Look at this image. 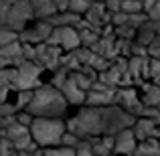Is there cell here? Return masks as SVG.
<instances>
[{
  "mask_svg": "<svg viewBox=\"0 0 160 156\" xmlns=\"http://www.w3.org/2000/svg\"><path fill=\"white\" fill-rule=\"evenodd\" d=\"M79 20H81V18H79L77 14H73V12L65 10V12H57L55 16L47 18L45 23H47L49 27H53V28H63V27H75Z\"/></svg>",
  "mask_w": 160,
  "mask_h": 156,
  "instance_id": "16",
  "label": "cell"
},
{
  "mask_svg": "<svg viewBox=\"0 0 160 156\" xmlns=\"http://www.w3.org/2000/svg\"><path fill=\"white\" fill-rule=\"evenodd\" d=\"M136 146H138V140L134 136L132 128L122 130L120 134L113 136V154H118V156H132L136 152Z\"/></svg>",
  "mask_w": 160,
  "mask_h": 156,
  "instance_id": "10",
  "label": "cell"
},
{
  "mask_svg": "<svg viewBox=\"0 0 160 156\" xmlns=\"http://www.w3.org/2000/svg\"><path fill=\"white\" fill-rule=\"evenodd\" d=\"M14 120H16V124L24 126V128H31V124H32L35 118H32L31 113H27V112H20V113H16V116H14Z\"/></svg>",
  "mask_w": 160,
  "mask_h": 156,
  "instance_id": "36",
  "label": "cell"
},
{
  "mask_svg": "<svg viewBox=\"0 0 160 156\" xmlns=\"http://www.w3.org/2000/svg\"><path fill=\"white\" fill-rule=\"evenodd\" d=\"M22 57L27 59V61L35 63V47H32V45H22Z\"/></svg>",
  "mask_w": 160,
  "mask_h": 156,
  "instance_id": "41",
  "label": "cell"
},
{
  "mask_svg": "<svg viewBox=\"0 0 160 156\" xmlns=\"http://www.w3.org/2000/svg\"><path fill=\"white\" fill-rule=\"evenodd\" d=\"M0 156H18L16 148L6 140V138H0Z\"/></svg>",
  "mask_w": 160,
  "mask_h": 156,
  "instance_id": "31",
  "label": "cell"
},
{
  "mask_svg": "<svg viewBox=\"0 0 160 156\" xmlns=\"http://www.w3.org/2000/svg\"><path fill=\"white\" fill-rule=\"evenodd\" d=\"M75 57L79 59V63H81V65H89V61H91V57H93V53H91V49L79 47V49H75Z\"/></svg>",
  "mask_w": 160,
  "mask_h": 156,
  "instance_id": "30",
  "label": "cell"
},
{
  "mask_svg": "<svg viewBox=\"0 0 160 156\" xmlns=\"http://www.w3.org/2000/svg\"><path fill=\"white\" fill-rule=\"evenodd\" d=\"M32 16L35 14H32L31 0H16L14 4L8 6L4 23H6V28H10V31H14L16 35H20V33L27 28V23L32 18Z\"/></svg>",
  "mask_w": 160,
  "mask_h": 156,
  "instance_id": "5",
  "label": "cell"
},
{
  "mask_svg": "<svg viewBox=\"0 0 160 156\" xmlns=\"http://www.w3.org/2000/svg\"><path fill=\"white\" fill-rule=\"evenodd\" d=\"M118 91V89H116ZM116 91H108V93H99V91H87L85 103L89 108H109L116 105Z\"/></svg>",
  "mask_w": 160,
  "mask_h": 156,
  "instance_id": "13",
  "label": "cell"
},
{
  "mask_svg": "<svg viewBox=\"0 0 160 156\" xmlns=\"http://www.w3.org/2000/svg\"><path fill=\"white\" fill-rule=\"evenodd\" d=\"M134 156H160V142L156 138H148V140L140 142L136 146Z\"/></svg>",
  "mask_w": 160,
  "mask_h": 156,
  "instance_id": "18",
  "label": "cell"
},
{
  "mask_svg": "<svg viewBox=\"0 0 160 156\" xmlns=\"http://www.w3.org/2000/svg\"><path fill=\"white\" fill-rule=\"evenodd\" d=\"M116 105H120L124 112H128L134 118H140L144 112V103L138 99L134 87H120L116 91Z\"/></svg>",
  "mask_w": 160,
  "mask_h": 156,
  "instance_id": "8",
  "label": "cell"
},
{
  "mask_svg": "<svg viewBox=\"0 0 160 156\" xmlns=\"http://www.w3.org/2000/svg\"><path fill=\"white\" fill-rule=\"evenodd\" d=\"M112 23L116 24V27H124V24H128V14H124V12H116V14H112Z\"/></svg>",
  "mask_w": 160,
  "mask_h": 156,
  "instance_id": "39",
  "label": "cell"
},
{
  "mask_svg": "<svg viewBox=\"0 0 160 156\" xmlns=\"http://www.w3.org/2000/svg\"><path fill=\"white\" fill-rule=\"evenodd\" d=\"M77 144V136H73L71 132H65L61 138V148H75Z\"/></svg>",
  "mask_w": 160,
  "mask_h": 156,
  "instance_id": "37",
  "label": "cell"
},
{
  "mask_svg": "<svg viewBox=\"0 0 160 156\" xmlns=\"http://www.w3.org/2000/svg\"><path fill=\"white\" fill-rule=\"evenodd\" d=\"M53 33V27H49L45 20H39V23L35 24L32 28H24L22 33L18 35V43L20 45H32V47H37V45H43L47 43L49 35Z\"/></svg>",
  "mask_w": 160,
  "mask_h": 156,
  "instance_id": "9",
  "label": "cell"
},
{
  "mask_svg": "<svg viewBox=\"0 0 160 156\" xmlns=\"http://www.w3.org/2000/svg\"><path fill=\"white\" fill-rule=\"evenodd\" d=\"M0 138H6L12 146L16 148V152H24V150H37V144L32 142L31 130L24 128L20 124H12L6 130H0Z\"/></svg>",
  "mask_w": 160,
  "mask_h": 156,
  "instance_id": "6",
  "label": "cell"
},
{
  "mask_svg": "<svg viewBox=\"0 0 160 156\" xmlns=\"http://www.w3.org/2000/svg\"><path fill=\"white\" fill-rule=\"evenodd\" d=\"M31 6H32V14L39 20H47L59 12L51 0H31Z\"/></svg>",
  "mask_w": 160,
  "mask_h": 156,
  "instance_id": "15",
  "label": "cell"
},
{
  "mask_svg": "<svg viewBox=\"0 0 160 156\" xmlns=\"http://www.w3.org/2000/svg\"><path fill=\"white\" fill-rule=\"evenodd\" d=\"M120 10L124 12V14H138V12H144L142 10V2L140 0H122V6Z\"/></svg>",
  "mask_w": 160,
  "mask_h": 156,
  "instance_id": "23",
  "label": "cell"
},
{
  "mask_svg": "<svg viewBox=\"0 0 160 156\" xmlns=\"http://www.w3.org/2000/svg\"><path fill=\"white\" fill-rule=\"evenodd\" d=\"M144 87V108H156L160 105V87L158 85H152V83H142Z\"/></svg>",
  "mask_w": 160,
  "mask_h": 156,
  "instance_id": "19",
  "label": "cell"
},
{
  "mask_svg": "<svg viewBox=\"0 0 160 156\" xmlns=\"http://www.w3.org/2000/svg\"><path fill=\"white\" fill-rule=\"evenodd\" d=\"M35 63L41 69H53L57 71L61 67V47H51L43 43L35 47Z\"/></svg>",
  "mask_w": 160,
  "mask_h": 156,
  "instance_id": "7",
  "label": "cell"
},
{
  "mask_svg": "<svg viewBox=\"0 0 160 156\" xmlns=\"http://www.w3.org/2000/svg\"><path fill=\"white\" fill-rule=\"evenodd\" d=\"M43 156H75L73 148H49L45 150Z\"/></svg>",
  "mask_w": 160,
  "mask_h": 156,
  "instance_id": "32",
  "label": "cell"
},
{
  "mask_svg": "<svg viewBox=\"0 0 160 156\" xmlns=\"http://www.w3.org/2000/svg\"><path fill=\"white\" fill-rule=\"evenodd\" d=\"M148 75L154 79V81H158V79H160V59H150V63H148Z\"/></svg>",
  "mask_w": 160,
  "mask_h": 156,
  "instance_id": "33",
  "label": "cell"
},
{
  "mask_svg": "<svg viewBox=\"0 0 160 156\" xmlns=\"http://www.w3.org/2000/svg\"><path fill=\"white\" fill-rule=\"evenodd\" d=\"M93 156H109L113 154V136H98L91 138Z\"/></svg>",
  "mask_w": 160,
  "mask_h": 156,
  "instance_id": "17",
  "label": "cell"
},
{
  "mask_svg": "<svg viewBox=\"0 0 160 156\" xmlns=\"http://www.w3.org/2000/svg\"><path fill=\"white\" fill-rule=\"evenodd\" d=\"M61 67H63V69H67L69 73H75V71H79L83 65L79 63V59L75 57V51H71L69 55L61 57Z\"/></svg>",
  "mask_w": 160,
  "mask_h": 156,
  "instance_id": "22",
  "label": "cell"
},
{
  "mask_svg": "<svg viewBox=\"0 0 160 156\" xmlns=\"http://www.w3.org/2000/svg\"><path fill=\"white\" fill-rule=\"evenodd\" d=\"M67 103L63 93L53 85H41L32 91V99L27 105V113L32 118H59L65 113Z\"/></svg>",
  "mask_w": 160,
  "mask_h": 156,
  "instance_id": "2",
  "label": "cell"
},
{
  "mask_svg": "<svg viewBox=\"0 0 160 156\" xmlns=\"http://www.w3.org/2000/svg\"><path fill=\"white\" fill-rule=\"evenodd\" d=\"M156 85H158V87H160V79H158V81H156Z\"/></svg>",
  "mask_w": 160,
  "mask_h": 156,
  "instance_id": "49",
  "label": "cell"
},
{
  "mask_svg": "<svg viewBox=\"0 0 160 156\" xmlns=\"http://www.w3.org/2000/svg\"><path fill=\"white\" fill-rule=\"evenodd\" d=\"M75 156H93V148H91V138H83L77 140L75 144Z\"/></svg>",
  "mask_w": 160,
  "mask_h": 156,
  "instance_id": "25",
  "label": "cell"
},
{
  "mask_svg": "<svg viewBox=\"0 0 160 156\" xmlns=\"http://www.w3.org/2000/svg\"><path fill=\"white\" fill-rule=\"evenodd\" d=\"M154 37H156V35H154V31L148 27V24H144L142 28H138V39L136 41L140 45H144V47H148V45L154 41Z\"/></svg>",
  "mask_w": 160,
  "mask_h": 156,
  "instance_id": "26",
  "label": "cell"
},
{
  "mask_svg": "<svg viewBox=\"0 0 160 156\" xmlns=\"http://www.w3.org/2000/svg\"><path fill=\"white\" fill-rule=\"evenodd\" d=\"M69 77L73 79V83L79 87V89L83 91V93H87V91L91 89V85H93V79L87 77V75H83L81 71H75V73H69Z\"/></svg>",
  "mask_w": 160,
  "mask_h": 156,
  "instance_id": "20",
  "label": "cell"
},
{
  "mask_svg": "<svg viewBox=\"0 0 160 156\" xmlns=\"http://www.w3.org/2000/svg\"><path fill=\"white\" fill-rule=\"evenodd\" d=\"M103 4H106V10H108V12L116 14V12H120L122 0H103Z\"/></svg>",
  "mask_w": 160,
  "mask_h": 156,
  "instance_id": "40",
  "label": "cell"
},
{
  "mask_svg": "<svg viewBox=\"0 0 160 156\" xmlns=\"http://www.w3.org/2000/svg\"><path fill=\"white\" fill-rule=\"evenodd\" d=\"M132 57H148V47L140 45L138 41H132Z\"/></svg>",
  "mask_w": 160,
  "mask_h": 156,
  "instance_id": "38",
  "label": "cell"
},
{
  "mask_svg": "<svg viewBox=\"0 0 160 156\" xmlns=\"http://www.w3.org/2000/svg\"><path fill=\"white\" fill-rule=\"evenodd\" d=\"M98 41H99V33L91 31V28H87V31H79V43H81V47L91 49Z\"/></svg>",
  "mask_w": 160,
  "mask_h": 156,
  "instance_id": "21",
  "label": "cell"
},
{
  "mask_svg": "<svg viewBox=\"0 0 160 156\" xmlns=\"http://www.w3.org/2000/svg\"><path fill=\"white\" fill-rule=\"evenodd\" d=\"M146 24H148V27L154 31V35H156V37H160V20H148Z\"/></svg>",
  "mask_w": 160,
  "mask_h": 156,
  "instance_id": "45",
  "label": "cell"
},
{
  "mask_svg": "<svg viewBox=\"0 0 160 156\" xmlns=\"http://www.w3.org/2000/svg\"><path fill=\"white\" fill-rule=\"evenodd\" d=\"M148 57L150 59H160V37H154V41L148 45Z\"/></svg>",
  "mask_w": 160,
  "mask_h": 156,
  "instance_id": "35",
  "label": "cell"
},
{
  "mask_svg": "<svg viewBox=\"0 0 160 156\" xmlns=\"http://www.w3.org/2000/svg\"><path fill=\"white\" fill-rule=\"evenodd\" d=\"M154 4H156V0H142V10H144L146 14H148V12L152 10Z\"/></svg>",
  "mask_w": 160,
  "mask_h": 156,
  "instance_id": "46",
  "label": "cell"
},
{
  "mask_svg": "<svg viewBox=\"0 0 160 156\" xmlns=\"http://www.w3.org/2000/svg\"><path fill=\"white\" fill-rule=\"evenodd\" d=\"M146 23H148V14H146V12H138V14L128 16V27L134 28V31H136V28H142Z\"/></svg>",
  "mask_w": 160,
  "mask_h": 156,
  "instance_id": "28",
  "label": "cell"
},
{
  "mask_svg": "<svg viewBox=\"0 0 160 156\" xmlns=\"http://www.w3.org/2000/svg\"><path fill=\"white\" fill-rule=\"evenodd\" d=\"M138 118L130 116L120 105L109 108H81L77 116H73L67 122V132L77 136V140L83 138H98V136H116L122 130L134 128Z\"/></svg>",
  "mask_w": 160,
  "mask_h": 156,
  "instance_id": "1",
  "label": "cell"
},
{
  "mask_svg": "<svg viewBox=\"0 0 160 156\" xmlns=\"http://www.w3.org/2000/svg\"><path fill=\"white\" fill-rule=\"evenodd\" d=\"M18 156H43V150H24V152H18Z\"/></svg>",
  "mask_w": 160,
  "mask_h": 156,
  "instance_id": "47",
  "label": "cell"
},
{
  "mask_svg": "<svg viewBox=\"0 0 160 156\" xmlns=\"http://www.w3.org/2000/svg\"><path fill=\"white\" fill-rule=\"evenodd\" d=\"M109 156H118V154H109Z\"/></svg>",
  "mask_w": 160,
  "mask_h": 156,
  "instance_id": "50",
  "label": "cell"
},
{
  "mask_svg": "<svg viewBox=\"0 0 160 156\" xmlns=\"http://www.w3.org/2000/svg\"><path fill=\"white\" fill-rule=\"evenodd\" d=\"M158 126L154 124L152 120H148V118H138L134 128H132V132H134V136H136V140L144 142V140H148V138H154V130Z\"/></svg>",
  "mask_w": 160,
  "mask_h": 156,
  "instance_id": "14",
  "label": "cell"
},
{
  "mask_svg": "<svg viewBox=\"0 0 160 156\" xmlns=\"http://www.w3.org/2000/svg\"><path fill=\"white\" fill-rule=\"evenodd\" d=\"M148 20H160V0H156V4L152 6V10L148 12Z\"/></svg>",
  "mask_w": 160,
  "mask_h": 156,
  "instance_id": "42",
  "label": "cell"
},
{
  "mask_svg": "<svg viewBox=\"0 0 160 156\" xmlns=\"http://www.w3.org/2000/svg\"><path fill=\"white\" fill-rule=\"evenodd\" d=\"M35 91V89H32ZM32 91H18V102H16V108H20V109H27V105L31 103V99H32Z\"/></svg>",
  "mask_w": 160,
  "mask_h": 156,
  "instance_id": "34",
  "label": "cell"
},
{
  "mask_svg": "<svg viewBox=\"0 0 160 156\" xmlns=\"http://www.w3.org/2000/svg\"><path fill=\"white\" fill-rule=\"evenodd\" d=\"M59 91L63 93V98H65L67 103H75V105H83L85 103V95L87 93H83V91L73 83L71 77H67L65 81H63V85L59 87Z\"/></svg>",
  "mask_w": 160,
  "mask_h": 156,
  "instance_id": "11",
  "label": "cell"
},
{
  "mask_svg": "<svg viewBox=\"0 0 160 156\" xmlns=\"http://www.w3.org/2000/svg\"><path fill=\"white\" fill-rule=\"evenodd\" d=\"M41 67L37 63H22L20 67H14V69H8V83H10L12 89L18 91H32V87H41L43 83L39 81L41 75Z\"/></svg>",
  "mask_w": 160,
  "mask_h": 156,
  "instance_id": "4",
  "label": "cell"
},
{
  "mask_svg": "<svg viewBox=\"0 0 160 156\" xmlns=\"http://www.w3.org/2000/svg\"><path fill=\"white\" fill-rule=\"evenodd\" d=\"M116 37H118V39H124V41H134L136 31L130 28L128 24H124V27H116Z\"/></svg>",
  "mask_w": 160,
  "mask_h": 156,
  "instance_id": "29",
  "label": "cell"
},
{
  "mask_svg": "<svg viewBox=\"0 0 160 156\" xmlns=\"http://www.w3.org/2000/svg\"><path fill=\"white\" fill-rule=\"evenodd\" d=\"M51 2L55 4V8H57V10H61V12H65L67 6H69V0H51Z\"/></svg>",
  "mask_w": 160,
  "mask_h": 156,
  "instance_id": "43",
  "label": "cell"
},
{
  "mask_svg": "<svg viewBox=\"0 0 160 156\" xmlns=\"http://www.w3.org/2000/svg\"><path fill=\"white\" fill-rule=\"evenodd\" d=\"M8 89H10V87H8L6 83H0V103H4V102H6V95H8Z\"/></svg>",
  "mask_w": 160,
  "mask_h": 156,
  "instance_id": "44",
  "label": "cell"
},
{
  "mask_svg": "<svg viewBox=\"0 0 160 156\" xmlns=\"http://www.w3.org/2000/svg\"><path fill=\"white\" fill-rule=\"evenodd\" d=\"M31 136L37 146H57L61 144L67 126L59 118H35L31 124Z\"/></svg>",
  "mask_w": 160,
  "mask_h": 156,
  "instance_id": "3",
  "label": "cell"
},
{
  "mask_svg": "<svg viewBox=\"0 0 160 156\" xmlns=\"http://www.w3.org/2000/svg\"><path fill=\"white\" fill-rule=\"evenodd\" d=\"M89 6H91V0H69V6H67V10L79 16V14H85Z\"/></svg>",
  "mask_w": 160,
  "mask_h": 156,
  "instance_id": "24",
  "label": "cell"
},
{
  "mask_svg": "<svg viewBox=\"0 0 160 156\" xmlns=\"http://www.w3.org/2000/svg\"><path fill=\"white\" fill-rule=\"evenodd\" d=\"M98 57L106 59V61H112V59H118V51H116V39L113 37H99V41L91 47Z\"/></svg>",
  "mask_w": 160,
  "mask_h": 156,
  "instance_id": "12",
  "label": "cell"
},
{
  "mask_svg": "<svg viewBox=\"0 0 160 156\" xmlns=\"http://www.w3.org/2000/svg\"><path fill=\"white\" fill-rule=\"evenodd\" d=\"M18 41V35H16L14 31H10V28L6 27H0V47H6V45H12Z\"/></svg>",
  "mask_w": 160,
  "mask_h": 156,
  "instance_id": "27",
  "label": "cell"
},
{
  "mask_svg": "<svg viewBox=\"0 0 160 156\" xmlns=\"http://www.w3.org/2000/svg\"><path fill=\"white\" fill-rule=\"evenodd\" d=\"M4 2H8V4H14V2H16V0H4Z\"/></svg>",
  "mask_w": 160,
  "mask_h": 156,
  "instance_id": "48",
  "label": "cell"
}]
</instances>
